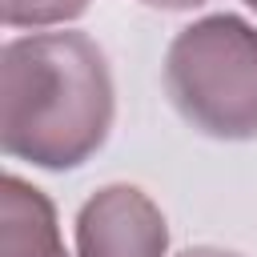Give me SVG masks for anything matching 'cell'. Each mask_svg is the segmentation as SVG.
<instances>
[{
  "instance_id": "obj_3",
  "label": "cell",
  "mask_w": 257,
  "mask_h": 257,
  "mask_svg": "<svg viewBox=\"0 0 257 257\" xmlns=\"http://www.w3.org/2000/svg\"><path fill=\"white\" fill-rule=\"evenodd\" d=\"M76 257H169V225L141 185H104L76 213Z\"/></svg>"
},
{
  "instance_id": "obj_5",
  "label": "cell",
  "mask_w": 257,
  "mask_h": 257,
  "mask_svg": "<svg viewBox=\"0 0 257 257\" xmlns=\"http://www.w3.org/2000/svg\"><path fill=\"white\" fill-rule=\"evenodd\" d=\"M92 0H0V16L8 28H64L88 12Z\"/></svg>"
},
{
  "instance_id": "obj_8",
  "label": "cell",
  "mask_w": 257,
  "mask_h": 257,
  "mask_svg": "<svg viewBox=\"0 0 257 257\" xmlns=\"http://www.w3.org/2000/svg\"><path fill=\"white\" fill-rule=\"evenodd\" d=\"M245 4H249V8H253V12H257V0H245Z\"/></svg>"
},
{
  "instance_id": "obj_4",
  "label": "cell",
  "mask_w": 257,
  "mask_h": 257,
  "mask_svg": "<svg viewBox=\"0 0 257 257\" xmlns=\"http://www.w3.org/2000/svg\"><path fill=\"white\" fill-rule=\"evenodd\" d=\"M0 257H68L56 205L16 173L0 185Z\"/></svg>"
},
{
  "instance_id": "obj_6",
  "label": "cell",
  "mask_w": 257,
  "mask_h": 257,
  "mask_svg": "<svg viewBox=\"0 0 257 257\" xmlns=\"http://www.w3.org/2000/svg\"><path fill=\"white\" fill-rule=\"evenodd\" d=\"M145 8H161V12H193V8H201V4H209V0H141Z\"/></svg>"
},
{
  "instance_id": "obj_1",
  "label": "cell",
  "mask_w": 257,
  "mask_h": 257,
  "mask_svg": "<svg viewBox=\"0 0 257 257\" xmlns=\"http://www.w3.org/2000/svg\"><path fill=\"white\" fill-rule=\"evenodd\" d=\"M116 88L88 32H28L0 48V149L48 173L80 169L112 133Z\"/></svg>"
},
{
  "instance_id": "obj_2",
  "label": "cell",
  "mask_w": 257,
  "mask_h": 257,
  "mask_svg": "<svg viewBox=\"0 0 257 257\" xmlns=\"http://www.w3.org/2000/svg\"><path fill=\"white\" fill-rule=\"evenodd\" d=\"M165 96L213 141H257V28L233 12L185 24L165 52Z\"/></svg>"
},
{
  "instance_id": "obj_7",
  "label": "cell",
  "mask_w": 257,
  "mask_h": 257,
  "mask_svg": "<svg viewBox=\"0 0 257 257\" xmlns=\"http://www.w3.org/2000/svg\"><path fill=\"white\" fill-rule=\"evenodd\" d=\"M177 257H241V253L217 249V245H193V249H185V253H177Z\"/></svg>"
}]
</instances>
